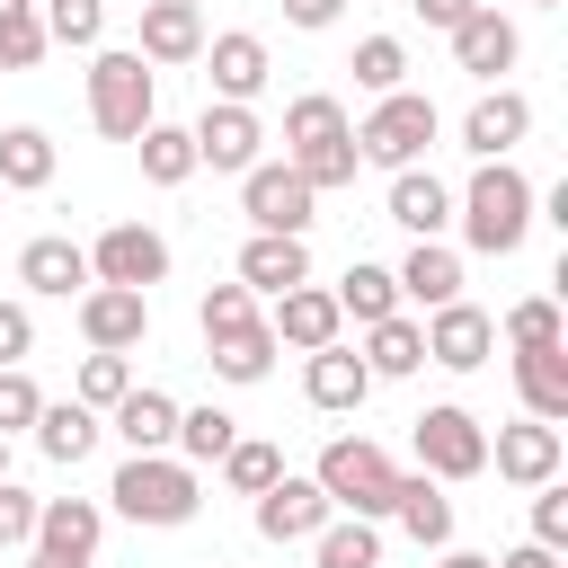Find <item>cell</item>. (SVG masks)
Returning a JSON list of instances; mask_svg holds the SVG:
<instances>
[{"label":"cell","mask_w":568,"mask_h":568,"mask_svg":"<svg viewBox=\"0 0 568 568\" xmlns=\"http://www.w3.org/2000/svg\"><path fill=\"white\" fill-rule=\"evenodd\" d=\"M124 390H133V373H124V355H106V346H98V355L80 364V408H115Z\"/></svg>","instance_id":"b9f144b4"},{"label":"cell","mask_w":568,"mask_h":568,"mask_svg":"<svg viewBox=\"0 0 568 568\" xmlns=\"http://www.w3.org/2000/svg\"><path fill=\"white\" fill-rule=\"evenodd\" d=\"M133 142H142V178H151V186H178V178L195 169V133H178V124H160V115H151Z\"/></svg>","instance_id":"f1b7e54d"},{"label":"cell","mask_w":568,"mask_h":568,"mask_svg":"<svg viewBox=\"0 0 568 568\" xmlns=\"http://www.w3.org/2000/svg\"><path fill=\"white\" fill-rule=\"evenodd\" d=\"M524 133H532V98H515V89H497L462 115V151H479V160H506Z\"/></svg>","instance_id":"5bb4252c"},{"label":"cell","mask_w":568,"mask_h":568,"mask_svg":"<svg viewBox=\"0 0 568 568\" xmlns=\"http://www.w3.org/2000/svg\"><path fill=\"white\" fill-rule=\"evenodd\" d=\"M240 178H248V186H240V204H248V222H257V231H293V240L311 231V195H320V186H302V169H293V160H284V169H240Z\"/></svg>","instance_id":"ba28073f"},{"label":"cell","mask_w":568,"mask_h":568,"mask_svg":"<svg viewBox=\"0 0 568 568\" xmlns=\"http://www.w3.org/2000/svg\"><path fill=\"white\" fill-rule=\"evenodd\" d=\"M27 568H62V559H44V550H36V559H27Z\"/></svg>","instance_id":"db71d44e"},{"label":"cell","mask_w":568,"mask_h":568,"mask_svg":"<svg viewBox=\"0 0 568 568\" xmlns=\"http://www.w3.org/2000/svg\"><path fill=\"white\" fill-rule=\"evenodd\" d=\"M470 9H479V0H417V18H426V27H444V36H453Z\"/></svg>","instance_id":"681fc988"},{"label":"cell","mask_w":568,"mask_h":568,"mask_svg":"<svg viewBox=\"0 0 568 568\" xmlns=\"http://www.w3.org/2000/svg\"><path fill=\"white\" fill-rule=\"evenodd\" d=\"M133 53H151V62H195V53H204V18H195V0H151Z\"/></svg>","instance_id":"ac0fdd59"},{"label":"cell","mask_w":568,"mask_h":568,"mask_svg":"<svg viewBox=\"0 0 568 568\" xmlns=\"http://www.w3.org/2000/svg\"><path fill=\"white\" fill-rule=\"evenodd\" d=\"M488 346H497V320H488V311H470L462 293H453V302H435L426 364H444V373H479V364H488Z\"/></svg>","instance_id":"30bf717a"},{"label":"cell","mask_w":568,"mask_h":568,"mask_svg":"<svg viewBox=\"0 0 568 568\" xmlns=\"http://www.w3.org/2000/svg\"><path fill=\"white\" fill-rule=\"evenodd\" d=\"M204 346H213V373H222V382H266V364H275V328H266V320L213 328Z\"/></svg>","instance_id":"d4e9b609"},{"label":"cell","mask_w":568,"mask_h":568,"mask_svg":"<svg viewBox=\"0 0 568 568\" xmlns=\"http://www.w3.org/2000/svg\"><path fill=\"white\" fill-rule=\"evenodd\" d=\"M186 462H222L231 444H240V426L222 417V408H178V435H169Z\"/></svg>","instance_id":"d6a6232c"},{"label":"cell","mask_w":568,"mask_h":568,"mask_svg":"<svg viewBox=\"0 0 568 568\" xmlns=\"http://www.w3.org/2000/svg\"><path fill=\"white\" fill-rule=\"evenodd\" d=\"M364 364H373V373H417V364H426V328L399 320V311L373 320V355H364Z\"/></svg>","instance_id":"1f68e13d"},{"label":"cell","mask_w":568,"mask_h":568,"mask_svg":"<svg viewBox=\"0 0 568 568\" xmlns=\"http://www.w3.org/2000/svg\"><path fill=\"white\" fill-rule=\"evenodd\" d=\"M435 142V98H417V89H390L373 115H364V133H355V160H382V169H417V151Z\"/></svg>","instance_id":"5b68a950"},{"label":"cell","mask_w":568,"mask_h":568,"mask_svg":"<svg viewBox=\"0 0 568 568\" xmlns=\"http://www.w3.org/2000/svg\"><path fill=\"white\" fill-rule=\"evenodd\" d=\"M248 320H257V293H248V284H213V293H204V337H213V328H248Z\"/></svg>","instance_id":"7bdbcfd3"},{"label":"cell","mask_w":568,"mask_h":568,"mask_svg":"<svg viewBox=\"0 0 568 568\" xmlns=\"http://www.w3.org/2000/svg\"><path fill=\"white\" fill-rule=\"evenodd\" d=\"M337 311H355L364 328H373V320H390V311H399V275H382V266H364V257H355V266H346V284H337Z\"/></svg>","instance_id":"4dcf8cb0"},{"label":"cell","mask_w":568,"mask_h":568,"mask_svg":"<svg viewBox=\"0 0 568 568\" xmlns=\"http://www.w3.org/2000/svg\"><path fill=\"white\" fill-rule=\"evenodd\" d=\"M399 71H408V53H399L390 36H364V44H355V80H364L373 98H390V89H399Z\"/></svg>","instance_id":"60d3db41"},{"label":"cell","mask_w":568,"mask_h":568,"mask_svg":"<svg viewBox=\"0 0 568 568\" xmlns=\"http://www.w3.org/2000/svg\"><path fill=\"white\" fill-rule=\"evenodd\" d=\"M302 390H311V408H364V390H373V364H364V355H346V346L328 337V346H311V373H302Z\"/></svg>","instance_id":"e0dca14e"},{"label":"cell","mask_w":568,"mask_h":568,"mask_svg":"<svg viewBox=\"0 0 568 568\" xmlns=\"http://www.w3.org/2000/svg\"><path fill=\"white\" fill-rule=\"evenodd\" d=\"M337 320H346V311H337V293H320V284L275 293V337H293L302 355H311V346H328V337H337Z\"/></svg>","instance_id":"ffe728a7"},{"label":"cell","mask_w":568,"mask_h":568,"mask_svg":"<svg viewBox=\"0 0 568 568\" xmlns=\"http://www.w3.org/2000/svg\"><path fill=\"white\" fill-rule=\"evenodd\" d=\"M311 541H320V568H382V541H373V524H364V515H355V524H337V515H328Z\"/></svg>","instance_id":"e575fe53"},{"label":"cell","mask_w":568,"mask_h":568,"mask_svg":"<svg viewBox=\"0 0 568 568\" xmlns=\"http://www.w3.org/2000/svg\"><path fill=\"white\" fill-rule=\"evenodd\" d=\"M0 9H18V0H0Z\"/></svg>","instance_id":"9f6ffc18"},{"label":"cell","mask_w":568,"mask_h":568,"mask_svg":"<svg viewBox=\"0 0 568 568\" xmlns=\"http://www.w3.org/2000/svg\"><path fill=\"white\" fill-rule=\"evenodd\" d=\"M328 515H337V506H328L320 479H275V488H257V532H266V541H311Z\"/></svg>","instance_id":"8fae6325"},{"label":"cell","mask_w":568,"mask_h":568,"mask_svg":"<svg viewBox=\"0 0 568 568\" xmlns=\"http://www.w3.org/2000/svg\"><path fill=\"white\" fill-rule=\"evenodd\" d=\"M106 497H115V515H133V524H186V515H195V462L133 453Z\"/></svg>","instance_id":"7a4b0ae2"},{"label":"cell","mask_w":568,"mask_h":568,"mask_svg":"<svg viewBox=\"0 0 568 568\" xmlns=\"http://www.w3.org/2000/svg\"><path fill=\"white\" fill-rule=\"evenodd\" d=\"M399 293H417L426 311H435V302H453V293H462V257H453V248H435V240H417V248H408V266H399Z\"/></svg>","instance_id":"83f0119b"},{"label":"cell","mask_w":568,"mask_h":568,"mask_svg":"<svg viewBox=\"0 0 568 568\" xmlns=\"http://www.w3.org/2000/svg\"><path fill=\"white\" fill-rule=\"evenodd\" d=\"M453 62H462V71H479V80H497V71L515 62V27H506L497 9H470V18L453 27Z\"/></svg>","instance_id":"44dd1931"},{"label":"cell","mask_w":568,"mask_h":568,"mask_svg":"<svg viewBox=\"0 0 568 568\" xmlns=\"http://www.w3.org/2000/svg\"><path fill=\"white\" fill-rule=\"evenodd\" d=\"M89 275H98V284H133V293H151V284L169 275V240L142 231V222H115V231L89 248Z\"/></svg>","instance_id":"52a82bcc"},{"label":"cell","mask_w":568,"mask_h":568,"mask_svg":"<svg viewBox=\"0 0 568 568\" xmlns=\"http://www.w3.org/2000/svg\"><path fill=\"white\" fill-rule=\"evenodd\" d=\"M257 142H266V133H257V115H248V106H231V98H222V106H204V124H195V160H213V169H257Z\"/></svg>","instance_id":"2e32d148"},{"label":"cell","mask_w":568,"mask_h":568,"mask_svg":"<svg viewBox=\"0 0 568 568\" xmlns=\"http://www.w3.org/2000/svg\"><path fill=\"white\" fill-rule=\"evenodd\" d=\"M222 479L257 497V488H275V479H284V453H275V444H231V453H222Z\"/></svg>","instance_id":"ab89813d"},{"label":"cell","mask_w":568,"mask_h":568,"mask_svg":"<svg viewBox=\"0 0 568 568\" xmlns=\"http://www.w3.org/2000/svg\"><path fill=\"white\" fill-rule=\"evenodd\" d=\"M444 568H488V559H470V550H453V559H444Z\"/></svg>","instance_id":"f5cc1de1"},{"label":"cell","mask_w":568,"mask_h":568,"mask_svg":"<svg viewBox=\"0 0 568 568\" xmlns=\"http://www.w3.org/2000/svg\"><path fill=\"white\" fill-rule=\"evenodd\" d=\"M532 541H541V550L568 541V488H550V479H541V497H532Z\"/></svg>","instance_id":"bcb514c9"},{"label":"cell","mask_w":568,"mask_h":568,"mask_svg":"<svg viewBox=\"0 0 568 568\" xmlns=\"http://www.w3.org/2000/svg\"><path fill=\"white\" fill-rule=\"evenodd\" d=\"M408 435H417V470L426 479H479L488 470V435H479L470 408H426Z\"/></svg>","instance_id":"8992f818"},{"label":"cell","mask_w":568,"mask_h":568,"mask_svg":"<svg viewBox=\"0 0 568 568\" xmlns=\"http://www.w3.org/2000/svg\"><path fill=\"white\" fill-rule=\"evenodd\" d=\"M18 541H36V497L0 479V550H18Z\"/></svg>","instance_id":"7dc6e473"},{"label":"cell","mask_w":568,"mask_h":568,"mask_svg":"<svg viewBox=\"0 0 568 568\" xmlns=\"http://www.w3.org/2000/svg\"><path fill=\"white\" fill-rule=\"evenodd\" d=\"M390 515H399V524H408V532H417L426 550H444V541H453V497H444V488H435L426 470L390 488Z\"/></svg>","instance_id":"484cf974"},{"label":"cell","mask_w":568,"mask_h":568,"mask_svg":"<svg viewBox=\"0 0 568 568\" xmlns=\"http://www.w3.org/2000/svg\"><path fill=\"white\" fill-rule=\"evenodd\" d=\"M44 178H53V142H44L36 124L0 133V186H44Z\"/></svg>","instance_id":"836d02e7"},{"label":"cell","mask_w":568,"mask_h":568,"mask_svg":"<svg viewBox=\"0 0 568 568\" xmlns=\"http://www.w3.org/2000/svg\"><path fill=\"white\" fill-rule=\"evenodd\" d=\"M80 328H89V346L124 355V346L151 337V293H133V284H89V293H80Z\"/></svg>","instance_id":"9c48e42d"},{"label":"cell","mask_w":568,"mask_h":568,"mask_svg":"<svg viewBox=\"0 0 568 568\" xmlns=\"http://www.w3.org/2000/svg\"><path fill=\"white\" fill-rule=\"evenodd\" d=\"M506 337H515V346H559V311H550V302H515V311H506Z\"/></svg>","instance_id":"ee69618b"},{"label":"cell","mask_w":568,"mask_h":568,"mask_svg":"<svg viewBox=\"0 0 568 568\" xmlns=\"http://www.w3.org/2000/svg\"><path fill=\"white\" fill-rule=\"evenodd\" d=\"M240 284H248V293H293V284H311V248H302L293 231H257V240L240 248Z\"/></svg>","instance_id":"9a60e30c"},{"label":"cell","mask_w":568,"mask_h":568,"mask_svg":"<svg viewBox=\"0 0 568 568\" xmlns=\"http://www.w3.org/2000/svg\"><path fill=\"white\" fill-rule=\"evenodd\" d=\"M27 346H36V320H27L18 302H0V364H18Z\"/></svg>","instance_id":"c3c4849f"},{"label":"cell","mask_w":568,"mask_h":568,"mask_svg":"<svg viewBox=\"0 0 568 568\" xmlns=\"http://www.w3.org/2000/svg\"><path fill=\"white\" fill-rule=\"evenodd\" d=\"M36 408H44L36 382H27L18 364H0V435H9V426H36Z\"/></svg>","instance_id":"f6af8a7d"},{"label":"cell","mask_w":568,"mask_h":568,"mask_svg":"<svg viewBox=\"0 0 568 568\" xmlns=\"http://www.w3.org/2000/svg\"><path fill=\"white\" fill-rule=\"evenodd\" d=\"M390 222L417 231V240H435V231L453 222V195H444L426 169H399V178H390Z\"/></svg>","instance_id":"603a6c76"},{"label":"cell","mask_w":568,"mask_h":568,"mask_svg":"<svg viewBox=\"0 0 568 568\" xmlns=\"http://www.w3.org/2000/svg\"><path fill=\"white\" fill-rule=\"evenodd\" d=\"M293 169H302V186H346V178H355V133H337V142H302Z\"/></svg>","instance_id":"8d00e7d4"},{"label":"cell","mask_w":568,"mask_h":568,"mask_svg":"<svg viewBox=\"0 0 568 568\" xmlns=\"http://www.w3.org/2000/svg\"><path fill=\"white\" fill-rule=\"evenodd\" d=\"M0 462H9V435H0Z\"/></svg>","instance_id":"11a10c76"},{"label":"cell","mask_w":568,"mask_h":568,"mask_svg":"<svg viewBox=\"0 0 568 568\" xmlns=\"http://www.w3.org/2000/svg\"><path fill=\"white\" fill-rule=\"evenodd\" d=\"M337 133H346V106H337V98H293V106H284V142H293V151H302V142H337Z\"/></svg>","instance_id":"d590c367"},{"label":"cell","mask_w":568,"mask_h":568,"mask_svg":"<svg viewBox=\"0 0 568 568\" xmlns=\"http://www.w3.org/2000/svg\"><path fill=\"white\" fill-rule=\"evenodd\" d=\"M320 488H328V506H346V515H390V488H399V470L382 462V444H364V435H337L328 453H320Z\"/></svg>","instance_id":"3957f363"},{"label":"cell","mask_w":568,"mask_h":568,"mask_svg":"<svg viewBox=\"0 0 568 568\" xmlns=\"http://www.w3.org/2000/svg\"><path fill=\"white\" fill-rule=\"evenodd\" d=\"M488 462H497V479H524V488H541V479H559V426H541V417H524V426H497Z\"/></svg>","instance_id":"7c38bea8"},{"label":"cell","mask_w":568,"mask_h":568,"mask_svg":"<svg viewBox=\"0 0 568 568\" xmlns=\"http://www.w3.org/2000/svg\"><path fill=\"white\" fill-rule=\"evenodd\" d=\"M89 124L106 142H133L151 124V71H142V53H98L89 62Z\"/></svg>","instance_id":"277c9868"},{"label":"cell","mask_w":568,"mask_h":568,"mask_svg":"<svg viewBox=\"0 0 568 568\" xmlns=\"http://www.w3.org/2000/svg\"><path fill=\"white\" fill-rule=\"evenodd\" d=\"M515 390H524V408L541 426H559L568 417V346H524L515 355Z\"/></svg>","instance_id":"d6986e66"},{"label":"cell","mask_w":568,"mask_h":568,"mask_svg":"<svg viewBox=\"0 0 568 568\" xmlns=\"http://www.w3.org/2000/svg\"><path fill=\"white\" fill-rule=\"evenodd\" d=\"M204 62H213V89H222L231 106H248V98L266 89V44H257V36H213Z\"/></svg>","instance_id":"7402d4cb"},{"label":"cell","mask_w":568,"mask_h":568,"mask_svg":"<svg viewBox=\"0 0 568 568\" xmlns=\"http://www.w3.org/2000/svg\"><path fill=\"white\" fill-rule=\"evenodd\" d=\"M337 9H346V0H284V18H293V27H328Z\"/></svg>","instance_id":"f907efd6"},{"label":"cell","mask_w":568,"mask_h":568,"mask_svg":"<svg viewBox=\"0 0 568 568\" xmlns=\"http://www.w3.org/2000/svg\"><path fill=\"white\" fill-rule=\"evenodd\" d=\"M36 550L62 559V568H89V550H98V506H89V497H44V506H36Z\"/></svg>","instance_id":"4fadbf2b"},{"label":"cell","mask_w":568,"mask_h":568,"mask_svg":"<svg viewBox=\"0 0 568 568\" xmlns=\"http://www.w3.org/2000/svg\"><path fill=\"white\" fill-rule=\"evenodd\" d=\"M36 444H44L53 462H80V453L98 444V408H80V399H62V408H36Z\"/></svg>","instance_id":"f546056e"},{"label":"cell","mask_w":568,"mask_h":568,"mask_svg":"<svg viewBox=\"0 0 568 568\" xmlns=\"http://www.w3.org/2000/svg\"><path fill=\"white\" fill-rule=\"evenodd\" d=\"M44 44H53V36H44V18H36L27 0H18V9H0V71H27Z\"/></svg>","instance_id":"74e56055"},{"label":"cell","mask_w":568,"mask_h":568,"mask_svg":"<svg viewBox=\"0 0 568 568\" xmlns=\"http://www.w3.org/2000/svg\"><path fill=\"white\" fill-rule=\"evenodd\" d=\"M115 435H124L133 453H160V444L178 435V399H169V390H124V399H115Z\"/></svg>","instance_id":"4316f807"},{"label":"cell","mask_w":568,"mask_h":568,"mask_svg":"<svg viewBox=\"0 0 568 568\" xmlns=\"http://www.w3.org/2000/svg\"><path fill=\"white\" fill-rule=\"evenodd\" d=\"M36 18H44V36H53V44H98V27H106V0H44Z\"/></svg>","instance_id":"f35d334b"},{"label":"cell","mask_w":568,"mask_h":568,"mask_svg":"<svg viewBox=\"0 0 568 568\" xmlns=\"http://www.w3.org/2000/svg\"><path fill=\"white\" fill-rule=\"evenodd\" d=\"M0 195H9V186H0Z\"/></svg>","instance_id":"6f0895ef"},{"label":"cell","mask_w":568,"mask_h":568,"mask_svg":"<svg viewBox=\"0 0 568 568\" xmlns=\"http://www.w3.org/2000/svg\"><path fill=\"white\" fill-rule=\"evenodd\" d=\"M18 284H36V293H80V284H89V248H71V240H27V248H18Z\"/></svg>","instance_id":"cb8c5ba5"},{"label":"cell","mask_w":568,"mask_h":568,"mask_svg":"<svg viewBox=\"0 0 568 568\" xmlns=\"http://www.w3.org/2000/svg\"><path fill=\"white\" fill-rule=\"evenodd\" d=\"M462 231H470V248L506 257V248L532 231V186H524V169L479 160V178H470V195H462Z\"/></svg>","instance_id":"6da1fadb"},{"label":"cell","mask_w":568,"mask_h":568,"mask_svg":"<svg viewBox=\"0 0 568 568\" xmlns=\"http://www.w3.org/2000/svg\"><path fill=\"white\" fill-rule=\"evenodd\" d=\"M497 568H559V550H541V541H524V550H506Z\"/></svg>","instance_id":"816d5d0a"}]
</instances>
